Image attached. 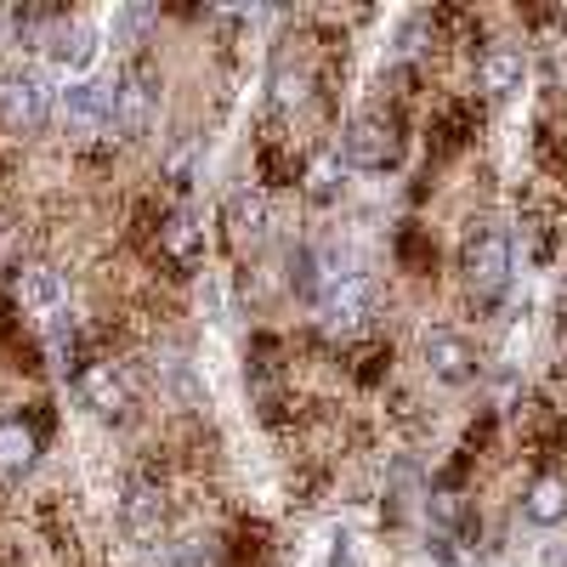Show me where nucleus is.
<instances>
[{
  "instance_id": "1",
  "label": "nucleus",
  "mask_w": 567,
  "mask_h": 567,
  "mask_svg": "<svg viewBox=\"0 0 567 567\" xmlns=\"http://www.w3.org/2000/svg\"><path fill=\"white\" fill-rule=\"evenodd\" d=\"M511 267H516V250H511V233L499 227H477L465 239V256H460V272H465V290L477 307H494L505 290H511Z\"/></svg>"
},
{
  "instance_id": "2",
  "label": "nucleus",
  "mask_w": 567,
  "mask_h": 567,
  "mask_svg": "<svg viewBox=\"0 0 567 567\" xmlns=\"http://www.w3.org/2000/svg\"><path fill=\"white\" fill-rule=\"evenodd\" d=\"M58 120L69 136H103L114 125V91L97 80H74L69 91H58Z\"/></svg>"
},
{
  "instance_id": "3",
  "label": "nucleus",
  "mask_w": 567,
  "mask_h": 567,
  "mask_svg": "<svg viewBox=\"0 0 567 567\" xmlns=\"http://www.w3.org/2000/svg\"><path fill=\"white\" fill-rule=\"evenodd\" d=\"M341 159L352 171H386L398 165V125L381 120V114H363L341 131Z\"/></svg>"
},
{
  "instance_id": "4",
  "label": "nucleus",
  "mask_w": 567,
  "mask_h": 567,
  "mask_svg": "<svg viewBox=\"0 0 567 567\" xmlns=\"http://www.w3.org/2000/svg\"><path fill=\"white\" fill-rule=\"evenodd\" d=\"M425 369H432V381H443V386H471L483 374V358L465 336L437 329V336H425Z\"/></svg>"
},
{
  "instance_id": "5",
  "label": "nucleus",
  "mask_w": 567,
  "mask_h": 567,
  "mask_svg": "<svg viewBox=\"0 0 567 567\" xmlns=\"http://www.w3.org/2000/svg\"><path fill=\"white\" fill-rule=\"evenodd\" d=\"M45 114H52V91H45L40 74H7L0 80V120L12 131H34V125H45Z\"/></svg>"
},
{
  "instance_id": "6",
  "label": "nucleus",
  "mask_w": 567,
  "mask_h": 567,
  "mask_svg": "<svg viewBox=\"0 0 567 567\" xmlns=\"http://www.w3.org/2000/svg\"><path fill=\"white\" fill-rule=\"evenodd\" d=\"M74 398L91 414H103V420H120L131 409V392H125V381L114 374V363H80L74 369Z\"/></svg>"
},
{
  "instance_id": "7",
  "label": "nucleus",
  "mask_w": 567,
  "mask_h": 567,
  "mask_svg": "<svg viewBox=\"0 0 567 567\" xmlns=\"http://www.w3.org/2000/svg\"><path fill=\"white\" fill-rule=\"evenodd\" d=\"M114 125L125 131V136H142L154 125V80H148V69H125L120 74V85H114Z\"/></svg>"
},
{
  "instance_id": "8",
  "label": "nucleus",
  "mask_w": 567,
  "mask_h": 567,
  "mask_svg": "<svg viewBox=\"0 0 567 567\" xmlns=\"http://www.w3.org/2000/svg\"><path fill=\"white\" fill-rule=\"evenodd\" d=\"M40 460V437H34V425L7 414L0 420V477H29Z\"/></svg>"
},
{
  "instance_id": "9",
  "label": "nucleus",
  "mask_w": 567,
  "mask_h": 567,
  "mask_svg": "<svg viewBox=\"0 0 567 567\" xmlns=\"http://www.w3.org/2000/svg\"><path fill=\"white\" fill-rule=\"evenodd\" d=\"M528 80V58L516 52V45H494V52L477 63V85L488 91V97H516Z\"/></svg>"
},
{
  "instance_id": "10",
  "label": "nucleus",
  "mask_w": 567,
  "mask_h": 567,
  "mask_svg": "<svg viewBox=\"0 0 567 567\" xmlns=\"http://www.w3.org/2000/svg\"><path fill=\"white\" fill-rule=\"evenodd\" d=\"M40 52L52 58L58 69H91V63H97V34H91V29H69V23H52V29H45Z\"/></svg>"
},
{
  "instance_id": "11",
  "label": "nucleus",
  "mask_w": 567,
  "mask_h": 567,
  "mask_svg": "<svg viewBox=\"0 0 567 567\" xmlns=\"http://www.w3.org/2000/svg\"><path fill=\"white\" fill-rule=\"evenodd\" d=\"M120 523H125V534H131V539H154V534H159V523H165L159 494H154L148 483H131V488H125V499H120Z\"/></svg>"
},
{
  "instance_id": "12",
  "label": "nucleus",
  "mask_w": 567,
  "mask_h": 567,
  "mask_svg": "<svg viewBox=\"0 0 567 567\" xmlns=\"http://www.w3.org/2000/svg\"><path fill=\"white\" fill-rule=\"evenodd\" d=\"M523 516L534 528H556L567 523V477H534L523 494Z\"/></svg>"
},
{
  "instance_id": "13",
  "label": "nucleus",
  "mask_w": 567,
  "mask_h": 567,
  "mask_svg": "<svg viewBox=\"0 0 567 567\" xmlns=\"http://www.w3.org/2000/svg\"><path fill=\"white\" fill-rule=\"evenodd\" d=\"M369 301H374V284H369V272H347V278L336 284V290L323 296V312H329V323H363Z\"/></svg>"
},
{
  "instance_id": "14",
  "label": "nucleus",
  "mask_w": 567,
  "mask_h": 567,
  "mask_svg": "<svg viewBox=\"0 0 567 567\" xmlns=\"http://www.w3.org/2000/svg\"><path fill=\"white\" fill-rule=\"evenodd\" d=\"M18 296H23L29 312L58 318V312H63V278H58L52 267H29V272H18Z\"/></svg>"
},
{
  "instance_id": "15",
  "label": "nucleus",
  "mask_w": 567,
  "mask_h": 567,
  "mask_svg": "<svg viewBox=\"0 0 567 567\" xmlns=\"http://www.w3.org/2000/svg\"><path fill=\"white\" fill-rule=\"evenodd\" d=\"M159 250H165L171 261H199V250H205V233H199V221L187 216V210L165 216V227H159Z\"/></svg>"
},
{
  "instance_id": "16",
  "label": "nucleus",
  "mask_w": 567,
  "mask_h": 567,
  "mask_svg": "<svg viewBox=\"0 0 567 567\" xmlns=\"http://www.w3.org/2000/svg\"><path fill=\"white\" fill-rule=\"evenodd\" d=\"M336 194H341V154H336V159H318V165H312V199H318V205H329Z\"/></svg>"
},
{
  "instance_id": "17",
  "label": "nucleus",
  "mask_w": 567,
  "mask_h": 567,
  "mask_svg": "<svg viewBox=\"0 0 567 567\" xmlns=\"http://www.w3.org/2000/svg\"><path fill=\"white\" fill-rule=\"evenodd\" d=\"M165 381H171V392L187 398V403H199V398H205L199 381H194V363H182V358H165Z\"/></svg>"
},
{
  "instance_id": "18",
  "label": "nucleus",
  "mask_w": 567,
  "mask_h": 567,
  "mask_svg": "<svg viewBox=\"0 0 567 567\" xmlns=\"http://www.w3.org/2000/svg\"><path fill=\"white\" fill-rule=\"evenodd\" d=\"M329 567H358V545H352V534H336V539H329Z\"/></svg>"
},
{
  "instance_id": "19",
  "label": "nucleus",
  "mask_w": 567,
  "mask_h": 567,
  "mask_svg": "<svg viewBox=\"0 0 567 567\" xmlns=\"http://www.w3.org/2000/svg\"><path fill=\"white\" fill-rule=\"evenodd\" d=\"M194 154H199L194 142H187L182 154H171V165H165V171H171V182H176V187H187V176H194Z\"/></svg>"
},
{
  "instance_id": "20",
  "label": "nucleus",
  "mask_w": 567,
  "mask_h": 567,
  "mask_svg": "<svg viewBox=\"0 0 567 567\" xmlns=\"http://www.w3.org/2000/svg\"><path fill=\"white\" fill-rule=\"evenodd\" d=\"M136 29H142V12H120L114 18V40H131Z\"/></svg>"
},
{
  "instance_id": "21",
  "label": "nucleus",
  "mask_w": 567,
  "mask_h": 567,
  "mask_svg": "<svg viewBox=\"0 0 567 567\" xmlns=\"http://www.w3.org/2000/svg\"><path fill=\"white\" fill-rule=\"evenodd\" d=\"M545 567H567V545H545Z\"/></svg>"
},
{
  "instance_id": "22",
  "label": "nucleus",
  "mask_w": 567,
  "mask_h": 567,
  "mask_svg": "<svg viewBox=\"0 0 567 567\" xmlns=\"http://www.w3.org/2000/svg\"><path fill=\"white\" fill-rule=\"evenodd\" d=\"M477 567H494V561H477Z\"/></svg>"
}]
</instances>
